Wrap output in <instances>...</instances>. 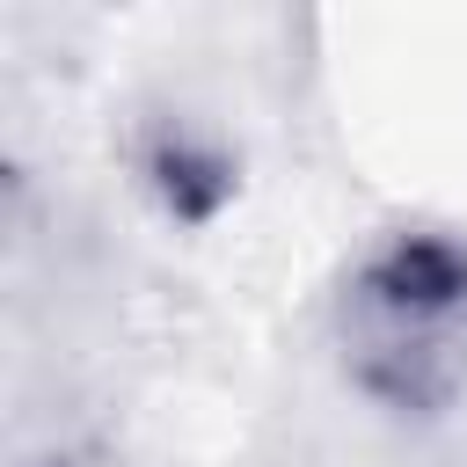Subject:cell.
<instances>
[{"label": "cell", "mask_w": 467, "mask_h": 467, "mask_svg": "<svg viewBox=\"0 0 467 467\" xmlns=\"http://www.w3.org/2000/svg\"><path fill=\"white\" fill-rule=\"evenodd\" d=\"M350 379L387 409H445L467 394V241L445 226L379 234L336 299Z\"/></svg>", "instance_id": "cell-1"}]
</instances>
